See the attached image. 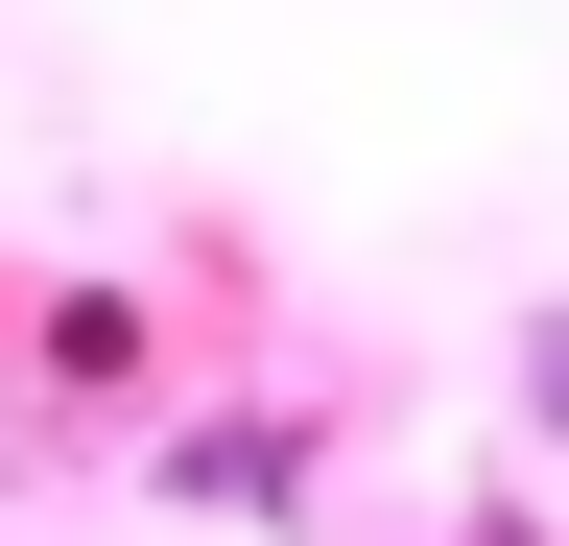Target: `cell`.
Returning a JSON list of instances; mask_svg holds the SVG:
<instances>
[{
    "mask_svg": "<svg viewBox=\"0 0 569 546\" xmlns=\"http://www.w3.org/2000/svg\"><path fill=\"white\" fill-rule=\"evenodd\" d=\"M522 404H546V428H569V309H546V357H522Z\"/></svg>",
    "mask_w": 569,
    "mask_h": 546,
    "instance_id": "cell-1",
    "label": "cell"
}]
</instances>
